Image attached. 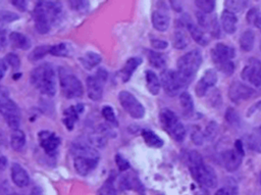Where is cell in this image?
I'll list each match as a JSON object with an SVG mask.
<instances>
[{
  "instance_id": "38",
  "label": "cell",
  "mask_w": 261,
  "mask_h": 195,
  "mask_svg": "<svg viewBox=\"0 0 261 195\" xmlns=\"http://www.w3.org/2000/svg\"><path fill=\"white\" fill-rule=\"evenodd\" d=\"M102 115L104 120L112 127H117L118 126V122H117V119H116V115L114 113V110L111 106L109 105H105L103 108H102V111H101Z\"/></svg>"
},
{
  "instance_id": "37",
  "label": "cell",
  "mask_w": 261,
  "mask_h": 195,
  "mask_svg": "<svg viewBox=\"0 0 261 195\" xmlns=\"http://www.w3.org/2000/svg\"><path fill=\"white\" fill-rule=\"evenodd\" d=\"M248 2L244 1V0H228V1L225 2L226 9L232 12H240L242 11L246 6Z\"/></svg>"
},
{
  "instance_id": "44",
  "label": "cell",
  "mask_w": 261,
  "mask_h": 195,
  "mask_svg": "<svg viewBox=\"0 0 261 195\" xmlns=\"http://www.w3.org/2000/svg\"><path fill=\"white\" fill-rule=\"evenodd\" d=\"M19 18V15L15 12L9 11V10H0V22L2 23H12L17 21Z\"/></svg>"
},
{
  "instance_id": "36",
  "label": "cell",
  "mask_w": 261,
  "mask_h": 195,
  "mask_svg": "<svg viewBox=\"0 0 261 195\" xmlns=\"http://www.w3.org/2000/svg\"><path fill=\"white\" fill-rule=\"evenodd\" d=\"M49 48L50 46L48 45H41V46H37L34 48V50L30 53L29 55V61L30 62H38L49 53Z\"/></svg>"
},
{
  "instance_id": "47",
  "label": "cell",
  "mask_w": 261,
  "mask_h": 195,
  "mask_svg": "<svg viewBox=\"0 0 261 195\" xmlns=\"http://www.w3.org/2000/svg\"><path fill=\"white\" fill-rule=\"evenodd\" d=\"M226 119L227 121L232 125H238L240 123V119L238 112L234 108H229L226 113Z\"/></svg>"
},
{
  "instance_id": "50",
  "label": "cell",
  "mask_w": 261,
  "mask_h": 195,
  "mask_svg": "<svg viewBox=\"0 0 261 195\" xmlns=\"http://www.w3.org/2000/svg\"><path fill=\"white\" fill-rule=\"evenodd\" d=\"M217 69L222 72L223 74L227 75V76H231L234 74L235 72V64L233 62H229V63H226L222 66L217 67Z\"/></svg>"
},
{
  "instance_id": "15",
  "label": "cell",
  "mask_w": 261,
  "mask_h": 195,
  "mask_svg": "<svg viewBox=\"0 0 261 195\" xmlns=\"http://www.w3.org/2000/svg\"><path fill=\"white\" fill-rule=\"evenodd\" d=\"M98 163L99 159L82 157V155H76V157H74V167L80 176H87L94 169H96Z\"/></svg>"
},
{
  "instance_id": "13",
  "label": "cell",
  "mask_w": 261,
  "mask_h": 195,
  "mask_svg": "<svg viewBox=\"0 0 261 195\" xmlns=\"http://www.w3.org/2000/svg\"><path fill=\"white\" fill-rule=\"evenodd\" d=\"M38 139L40 146L48 155H54L60 146V142H62L55 133L46 130L39 132Z\"/></svg>"
},
{
  "instance_id": "29",
  "label": "cell",
  "mask_w": 261,
  "mask_h": 195,
  "mask_svg": "<svg viewBox=\"0 0 261 195\" xmlns=\"http://www.w3.org/2000/svg\"><path fill=\"white\" fill-rule=\"evenodd\" d=\"M10 145L14 151H22L26 145V135L19 130H13L10 136Z\"/></svg>"
},
{
  "instance_id": "61",
  "label": "cell",
  "mask_w": 261,
  "mask_h": 195,
  "mask_svg": "<svg viewBox=\"0 0 261 195\" xmlns=\"http://www.w3.org/2000/svg\"><path fill=\"white\" fill-rule=\"evenodd\" d=\"M260 182H261V176H260Z\"/></svg>"
},
{
  "instance_id": "11",
  "label": "cell",
  "mask_w": 261,
  "mask_h": 195,
  "mask_svg": "<svg viewBox=\"0 0 261 195\" xmlns=\"http://www.w3.org/2000/svg\"><path fill=\"white\" fill-rule=\"evenodd\" d=\"M255 93L256 92L253 88L240 81L233 82L229 88V97L231 101H233L234 103H241L246 101L253 97Z\"/></svg>"
},
{
  "instance_id": "26",
  "label": "cell",
  "mask_w": 261,
  "mask_h": 195,
  "mask_svg": "<svg viewBox=\"0 0 261 195\" xmlns=\"http://www.w3.org/2000/svg\"><path fill=\"white\" fill-rule=\"evenodd\" d=\"M79 61L86 70L91 71L95 67H97L100 63H101L102 57H101V55L96 53V52L89 51L86 54H84L82 57H80Z\"/></svg>"
},
{
  "instance_id": "28",
  "label": "cell",
  "mask_w": 261,
  "mask_h": 195,
  "mask_svg": "<svg viewBox=\"0 0 261 195\" xmlns=\"http://www.w3.org/2000/svg\"><path fill=\"white\" fill-rule=\"evenodd\" d=\"M142 137L145 141V143L152 148H162L165 144V141L156 135L153 131L144 129L142 130Z\"/></svg>"
},
{
  "instance_id": "30",
  "label": "cell",
  "mask_w": 261,
  "mask_h": 195,
  "mask_svg": "<svg viewBox=\"0 0 261 195\" xmlns=\"http://www.w3.org/2000/svg\"><path fill=\"white\" fill-rule=\"evenodd\" d=\"M240 47L244 52H250L255 43V34L253 30H246L240 37Z\"/></svg>"
},
{
  "instance_id": "45",
  "label": "cell",
  "mask_w": 261,
  "mask_h": 195,
  "mask_svg": "<svg viewBox=\"0 0 261 195\" xmlns=\"http://www.w3.org/2000/svg\"><path fill=\"white\" fill-rule=\"evenodd\" d=\"M115 163L120 172H125L130 169V163L123 157L122 154L117 153L115 155Z\"/></svg>"
},
{
  "instance_id": "40",
  "label": "cell",
  "mask_w": 261,
  "mask_h": 195,
  "mask_svg": "<svg viewBox=\"0 0 261 195\" xmlns=\"http://www.w3.org/2000/svg\"><path fill=\"white\" fill-rule=\"evenodd\" d=\"M97 195H116V189L113 185V178L109 177L108 180L100 187Z\"/></svg>"
},
{
  "instance_id": "19",
  "label": "cell",
  "mask_w": 261,
  "mask_h": 195,
  "mask_svg": "<svg viewBox=\"0 0 261 195\" xmlns=\"http://www.w3.org/2000/svg\"><path fill=\"white\" fill-rule=\"evenodd\" d=\"M33 17H34V23H35V28L38 31L39 34H47L51 30V24L49 22V19L43 12V10L40 8V6L36 3L34 12H33Z\"/></svg>"
},
{
  "instance_id": "8",
  "label": "cell",
  "mask_w": 261,
  "mask_h": 195,
  "mask_svg": "<svg viewBox=\"0 0 261 195\" xmlns=\"http://www.w3.org/2000/svg\"><path fill=\"white\" fill-rule=\"evenodd\" d=\"M160 84L164 87L166 93L172 97L177 95L180 90L189 85V83L183 79L182 76L174 70H166L162 73Z\"/></svg>"
},
{
  "instance_id": "43",
  "label": "cell",
  "mask_w": 261,
  "mask_h": 195,
  "mask_svg": "<svg viewBox=\"0 0 261 195\" xmlns=\"http://www.w3.org/2000/svg\"><path fill=\"white\" fill-rule=\"evenodd\" d=\"M217 133H218V125L215 122L211 121L206 127V131L203 133L205 140L212 141L216 137Z\"/></svg>"
},
{
  "instance_id": "24",
  "label": "cell",
  "mask_w": 261,
  "mask_h": 195,
  "mask_svg": "<svg viewBox=\"0 0 261 195\" xmlns=\"http://www.w3.org/2000/svg\"><path fill=\"white\" fill-rule=\"evenodd\" d=\"M8 41H9L10 45L16 49L28 50L29 48H31L30 39L22 33L11 32L8 36Z\"/></svg>"
},
{
  "instance_id": "27",
  "label": "cell",
  "mask_w": 261,
  "mask_h": 195,
  "mask_svg": "<svg viewBox=\"0 0 261 195\" xmlns=\"http://www.w3.org/2000/svg\"><path fill=\"white\" fill-rule=\"evenodd\" d=\"M145 80H146V87L152 95H157L160 92V84L159 78L153 71H146L145 73Z\"/></svg>"
},
{
  "instance_id": "2",
  "label": "cell",
  "mask_w": 261,
  "mask_h": 195,
  "mask_svg": "<svg viewBox=\"0 0 261 195\" xmlns=\"http://www.w3.org/2000/svg\"><path fill=\"white\" fill-rule=\"evenodd\" d=\"M189 167L190 172L194 179L199 183L205 187L213 188L217 184V176L214 172V170L210 167L204 164V161L198 151L192 150L189 153Z\"/></svg>"
},
{
  "instance_id": "49",
  "label": "cell",
  "mask_w": 261,
  "mask_h": 195,
  "mask_svg": "<svg viewBox=\"0 0 261 195\" xmlns=\"http://www.w3.org/2000/svg\"><path fill=\"white\" fill-rule=\"evenodd\" d=\"M207 29H209V31L213 37H216V38L219 37V33H220L219 32V25H218L216 17H212L209 19V24H208Z\"/></svg>"
},
{
  "instance_id": "46",
  "label": "cell",
  "mask_w": 261,
  "mask_h": 195,
  "mask_svg": "<svg viewBox=\"0 0 261 195\" xmlns=\"http://www.w3.org/2000/svg\"><path fill=\"white\" fill-rule=\"evenodd\" d=\"M69 5L73 10L85 11L89 7V2L88 1H82V0H80V1H77V0H75V1H69Z\"/></svg>"
},
{
  "instance_id": "34",
  "label": "cell",
  "mask_w": 261,
  "mask_h": 195,
  "mask_svg": "<svg viewBox=\"0 0 261 195\" xmlns=\"http://www.w3.org/2000/svg\"><path fill=\"white\" fill-rule=\"evenodd\" d=\"M189 42H190V40H189V38L185 32L176 31L174 33L173 45L175 49H178V50L185 49L189 45Z\"/></svg>"
},
{
  "instance_id": "42",
  "label": "cell",
  "mask_w": 261,
  "mask_h": 195,
  "mask_svg": "<svg viewBox=\"0 0 261 195\" xmlns=\"http://www.w3.org/2000/svg\"><path fill=\"white\" fill-rule=\"evenodd\" d=\"M5 63L12 69L13 72L18 71V69L21 68V60H19V57L15 54V53H8L5 56Z\"/></svg>"
},
{
  "instance_id": "48",
  "label": "cell",
  "mask_w": 261,
  "mask_h": 195,
  "mask_svg": "<svg viewBox=\"0 0 261 195\" xmlns=\"http://www.w3.org/2000/svg\"><path fill=\"white\" fill-rule=\"evenodd\" d=\"M191 137H192L193 142H194L196 145H202V144L204 143V141H205L203 132H201L199 129L193 131V133H192V135H191Z\"/></svg>"
},
{
  "instance_id": "35",
  "label": "cell",
  "mask_w": 261,
  "mask_h": 195,
  "mask_svg": "<svg viewBox=\"0 0 261 195\" xmlns=\"http://www.w3.org/2000/svg\"><path fill=\"white\" fill-rule=\"evenodd\" d=\"M179 103L186 114H191L194 109V101L190 93L184 91L179 95Z\"/></svg>"
},
{
  "instance_id": "4",
  "label": "cell",
  "mask_w": 261,
  "mask_h": 195,
  "mask_svg": "<svg viewBox=\"0 0 261 195\" xmlns=\"http://www.w3.org/2000/svg\"><path fill=\"white\" fill-rule=\"evenodd\" d=\"M58 79L60 88L66 98L73 99L83 96L84 88L82 82L73 75L68 69L60 67L58 68Z\"/></svg>"
},
{
  "instance_id": "53",
  "label": "cell",
  "mask_w": 261,
  "mask_h": 195,
  "mask_svg": "<svg viewBox=\"0 0 261 195\" xmlns=\"http://www.w3.org/2000/svg\"><path fill=\"white\" fill-rule=\"evenodd\" d=\"M7 35L6 30L2 27H0V52L3 51L7 45Z\"/></svg>"
},
{
  "instance_id": "23",
  "label": "cell",
  "mask_w": 261,
  "mask_h": 195,
  "mask_svg": "<svg viewBox=\"0 0 261 195\" xmlns=\"http://www.w3.org/2000/svg\"><path fill=\"white\" fill-rule=\"evenodd\" d=\"M171 18L168 13L162 10H155L152 12V25L155 30L159 32H166L170 28Z\"/></svg>"
},
{
  "instance_id": "20",
  "label": "cell",
  "mask_w": 261,
  "mask_h": 195,
  "mask_svg": "<svg viewBox=\"0 0 261 195\" xmlns=\"http://www.w3.org/2000/svg\"><path fill=\"white\" fill-rule=\"evenodd\" d=\"M11 179L14 185L19 188L27 187L30 183V177L27 171L21 165L16 163L11 166Z\"/></svg>"
},
{
  "instance_id": "12",
  "label": "cell",
  "mask_w": 261,
  "mask_h": 195,
  "mask_svg": "<svg viewBox=\"0 0 261 195\" xmlns=\"http://www.w3.org/2000/svg\"><path fill=\"white\" fill-rule=\"evenodd\" d=\"M235 56H236L235 48L224 43H217L211 49V60L216 67L232 62Z\"/></svg>"
},
{
  "instance_id": "60",
  "label": "cell",
  "mask_w": 261,
  "mask_h": 195,
  "mask_svg": "<svg viewBox=\"0 0 261 195\" xmlns=\"http://www.w3.org/2000/svg\"><path fill=\"white\" fill-rule=\"evenodd\" d=\"M255 27H257L260 30V32H261V13H260V15H259V17L257 19V23H256Z\"/></svg>"
},
{
  "instance_id": "58",
  "label": "cell",
  "mask_w": 261,
  "mask_h": 195,
  "mask_svg": "<svg viewBox=\"0 0 261 195\" xmlns=\"http://www.w3.org/2000/svg\"><path fill=\"white\" fill-rule=\"evenodd\" d=\"M31 195H43L42 188L39 187V186H35V187L31 190Z\"/></svg>"
},
{
  "instance_id": "52",
  "label": "cell",
  "mask_w": 261,
  "mask_h": 195,
  "mask_svg": "<svg viewBox=\"0 0 261 195\" xmlns=\"http://www.w3.org/2000/svg\"><path fill=\"white\" fill-rule=\"evenodd\" d=\"M150 42L152 47L158 50H164L169 46V43L165 40H162V39H151Z\"/></svg>"
},
{
  "instance_id": "18",
  "label": "cell",
  "mask_w": 261,
  "mask_h": 195,
  "mask_svg": "<svg viewBox=\"0 0 261 195\" xmlns=\"http://www.w3.org/2000/svg\"><path fill=\"white\" fill-rule=\"evenodd\" d=\"M243 158L244 154L238 152L235 148L225 151L223 153V162L226 170L231 173L237 171L242 164Z\"/></svg>"
},
{
  "instance_id": "6",
  "label": "cell",
  "mask_w": 261,
  "mask_h": 195,
  "mask_svg": "<svg viewBox=\"0 0 261 195\" xmlns=\"http://www.w3.org/2000/svg\"><path fill=\"white\" fill-rule=\"evenodd\" d=\"M159 121L163 128L172 136V137L177 141H183L186 137V128L180 123L177 115L169 108L162 109L159 113Z\"/></svg>"
},
{
  "instance_id": "32",
  "label": "cell",
  "mask_w": 261,
  "mask_h": 195,
  "mask_svg": "<svg viewBox=\"0 0 261 195\" xmlns=\"http://www.w3.org/2000/svg\"><path fill=\"white\" fill-rule=\"evenodd\" d=\"M247 144L253 151L261 153V127L254 129L253 132L248 136Z\"/></svg>"
},
{
  "instance_id": "16",
  "label": "cell",
  "mask_w": 261,
  "mask_h": 195,
  "mask_svg": "<svg viewBox=\"0 0 261 195\" xmlns=\"http://www.w3.org/2000/svg\"><path fill=\"white\" fill-rule=\"evenodd\" d=\"M37 4L42 8L43 12L53 26L58 21L63 12V4L59 1H38Z\"/></svg>"
},
{
  "instance_id": "5",
  "label": "cell",
  "mask_w": 261,
  "mask_h": 195,
  "mask_svg": "<svg viewBox=\"0 0 261 195\" xmlns=\"http://www.w3.org/2000/svg\"><path fill=\"white\" fill-rule=\"evenodd\" d=\"M0 113L12 130H16L21 125V109L9 98L5 88H0Z\"/></svg>"
},
{
  "instance_id": "59",
  "label": "cell",
  "mask_w": 261,
  "mask_h": 195,
  "mask_svg": "<svg viewBox=\"0 0 261 195\" xmlns=\"http://www.w3.org/2000/svg\"><path fill=\"white\" fill-rule=\"evenodd\" d=\"M7 165V160L4 157H0V171L4 170Z\"/></svg>"
},
{
  "instance_id": "3",
  "label": "cell",
  "mask_w": 261,
  "mask_h": 195,
  "mask_svg": "<svg viewBox=\"0 0 261 195\" xmlns=\"http://www.w3.org/2000/svg\"><path fill=\"white\" fill-rule=\"evenodd\" d=\"M202 61L203 57L201 51L198 49L189 51L178 58L176 72L182 76V78L187 83H190L200 67H201Z\"/></svg>"
},
{
  "instance_id": "14",
  "label": "cell",
  "mask_w": 261,
  "mask_h": 195,
  "mask_svg": "<svg viewBox=\"0 0 261 195\" xmlns=\"http://www.w3.org/2000/svg\"><path fill=\"white\" fill-rule=\"evenodd\" d=\"M217 72L213 69L206 70L195 87V92L198 97H203L209 88L213 87L217 83Z\"/></svg>"
},
{
  "instance_id": "25",
  "label": "cell",
  "mask_w": 261,
  "mask_h": 195,
  "mask_svg": "<svg viewBox=\"0 0 261 195\" xmlns=\"http://www.w3.org/2000/svg\"><path fill=\"white\" fill-rule=\"evenodd\" d=\"M188 31L190 32L191 37L193 38V40L201 46H206L209 43V39L207 37V35L200 29L197 25H195L192 21L188 22L186 25Z\"/></svg>"
},
{
  "instance_id": "7",
  "label": "cell",
  "mask_w": 261,
  "mask_h": 195,
  "mask_svg": "<svg viewBox=\"0 0 261 195\" xmlns=\"http://www.w3.org/2000/svg\"><path fill=\"white\" fill-rule=\"evenodd\" d=\"M108 73L104 69H98L95 75L87 78V93L88 97L93 101H99L103 96V88L106 84Z\"/></svg>"
},
{
  "instance_id": "22",
  "label": "cell",
  "mask_w": 261,
  "mask_h": 195,
  "mask_svg": "<svg viewBox=\"0 0 261 195\" xmlns=\"http://www.w3.org/2000/svg\"><path fill=\"white\" fill-rule=\"evenodd\" d=\"M220 24L227 34H234L237 31L238 17L234 12L226 9L220 16Z\"/></svg>"
},
{
  "instance_id": "51",
  "label": "cell",
  "mask_w": 261,
  "mask_h": 195,
  "mask_svg": "<svg viewBox=\"0 0 261 195\" xmlns=\"http://www.w3.org/2000/svg\"><path fill=\"white\" fill-rule=\"evenodd\" d=\"M259 15H260V12H259V10L257 8H251L248 11V13H247V22L249 24L255 26L256 23H257V19H258Z\"/></svg>"
},
{
  "instance_id": "31",
  "label": "cell",
  "mask_w": 261,
  "mask_h": 195,
  "mask_svg": "<svg viewBox=\"0 0 261 195\" xmlns=\"http://www.w3.org/2000/svg\"><path fill=\"white\" fill-rule=\"evenodd\" d=\"M147 56L150 65L153 68L158 70H164L167 67V60L163 53L154 50H149Z\"/></svg>"
},
{
  "instance_id": "57",
  "label": "cell",
  "mask_w": 261,
  "mask_h": 195,
  "mask_svg": "<svg viewBox=\"0 0 261 195\" xmlns=\"http://www.w3.org/2000/svg\"><path fill=\"white\" fill-rule=\"evenodd\" d=\"M6 71H7V64L5 63L4 60H1L0 61V80L4 77Z\"/></svg>"
},
{
  "instance_id": "39",
  "label": "cell",
  "mask_w": 261,
  "mask_h": 195,
  "mask_svg": "<svg viewBox=\"0 0 261 195\" xmlns=\"http://www.w3.org/2000/svg\"><path fill=\"white\" fill-rule=\"evenodd\" d=\"M195 5L201 10V12L208 14L214 10L215 1H213V0H197V1H195Z\"/></svg>"
},
{
  "instance_id": "54",
  "label": "cell",
  "mask_w": 261,
  "mask_h": 195,
  "mask_svg": "<svg viewBox=\"0 0 261 195\" xmlns=\"http://www.w3.org/2000/svg\"><path fill=\"white\" fill-rule=\"evenodd\" d=\"M11 4L22 12L26 11L28 7V1H25V0H16V1H11Z\"/></svg>"
},
{
  "instance_id": "9",
  "label": "cell",
  "mask_w": 261,
  "mask_h": 195,
  "mask_svg": "<svg viewBox=\"0 0 261 195\" xmlns=\"http://www.w3.org/2000/svg\"><path fill=\"white\" fill-rule=\"evenodd\" d=\"M118 100L122 107L135 120L143 119L145 115V107L136 97L128 91H122L118 94Z\"/></svg>"
},
{
  "instance_id": "17",
  "label": "cell",
  "mask_w": 261,
  "mask_h": 195,
  "mask_svg": "<svg viewBox=\"0 0 261 195\" xmlns=\"http://www.w3.org/2000/svg\"><path fill=\"white\" fill-rule=\"evenodd\" d=\"M85 110V106L82 103H78L76 105H71L64 111V125L67 127L69 131H72L77 122L79 121L80 115H81Z\"/></svg>"
},
{
  "instance_id": "56",
  "label": "cell",
  "mask_w": 261,
  "mask_h": 195,
  "mask_svg": "<svg viewBox=\"0 0 261 195\" xmlns=\"http://www.w3.org/2000/svg\"><path fill=\"white\" fill-rule=\"evenodd\" d=\"M173 9L176 12H180L183 10V2L182 1H170Z\"/></svg>"
},
{
  "instance_id": "10",
  "label": "cell",
  "mask_w": 261,
  "mask_h": 195,
  "mask_svg": "<svg viewBox=\"0 0 261 195\" xmlns=\"http://www.w3.org/2000/svg\"><path fill=\"white\" fill-rule=\"evenodd\" d=\"M242 79L252 86L258 88L261 86V61L258 58L252 57L247 62L242 73Z\"/></svg>"
},
{
  "instance_id": "33",
  "label": "cell",
  "mask_w": 261,
  "mask_h": 195,
  "mask_svg": "<svg viewBox=\"0 0 261 195\" xmlns=\"http://www.w3.org/2000/svg\"><path fill=\"white\" fill-rule=\"evenodd\" d=\"M119 186L120 189L123 190H127V189H140L137 186L143 188V186L140 183L139 179L136 177L131 176V175H125V176L120 177V181H119Z\"/></svg>"
},
{
  "instance_id": "41",
  "label": "cell",
  "mask_w": 261,
  "mask_h": 195,
  "mask_svg": "<svg viewBox=\"0 0 261 195\" xmlns=\"http://www.w3.org/2000/svg\"><path fill=\"white\" fill-rule=\"evenodd\" d=\"M49 54L58 56V57H65L69 54V48L66 43H59L56 45H52L49 48Z\"/></svg>"
},
{
  "instance_id": "21",
  "label": "cell",
  "mask_w": 261,
  "mask_h": 195,
  "mask_svg": "<svg viewBox=\"0 0 261 195\" xmlns=\"http://www.w3.org/2000/svg\"><path fill=\"white\" fill-rule=\"evenodd\" d=\"M142 64V58L141 57H131L127 61V63L125 64L124 68L118 72L119 78L120 80L123 81V83H127L129 82V80L131 79V77L133 76L134 72L140 67V65Z\"/></svg>"
},
{
  "instance_id": "1",
  "label": "cell",
  "mask_w": 261,
  "mask_h": 195,
  "mask_svg": "<svg viewBox=\"0 0 261 195\" xmlns=\"http://www.w3.org/2000/svg\"><path fill=\"white\" fill-rule=\"evenodd\" d=\"M30 80L32 85L40 92L49 97L56 93V73L51 64L44 63L35 68L32 73Z\"/></svg>"
},
{
  "instance_id": "55",
  "label": "cell",
  "mask_w": 261,
  "mask_h": 195,
  "mask_svg": "<svg viewBox=\"0 0 261 195\" xmlns=\"http://www.w3.org/2000/svg\"><path fill=\"white\" fill-rule=\"evenodd\" d=\"M215 195H235L233 189L228 188V187H224V188H220L217 190V192L215 193Z\"/></svg>"
}]
</instances>
